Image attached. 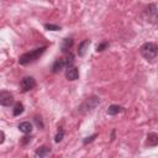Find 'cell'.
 I'll use <instances>...</instances> for the list:
<instances>
[{
    "label": "cell",
    "instance_id": "cell-2",
    "mask_svg": "<svg viewBox=\"0 0 158 158\" xmlns=\"http://www.w3.org/2000/svg\"><path fill=\"white\" fill-rule=\"evenodd\" d=\"M139 51L143 58H146L147 60H153L158 54V46L152 42H146L141 46Z\"/></svg>",
    "mask_w": 158,
    "mask_h": 158
},
{
    "label": "cell",
    "instance_id": "cell-14",
    "mask_svg": "<svg viewBox=\"0 0 158 158\" xmlns=\"http://www.w3.org/2000/svg\"><path fill=\"white\" fill-rule=\"evenodd\" d=\"M22 112H23V105H22L21 102H17V104L15 105L14 110H12V115H14V116H19V115H21Z\"/></svg>",
    "mask_w": 158,
    "mask_h": 158
},
{
    "label": "cell",
    "instance_id": "cell-20",
    "mask_svg": "<svg viewBox=\"0 0 158 158\" xmlns=\"http://www.w3.org/2000/svg\"><path fill=\"white\" fill-rule=\"evenodd\" d=\"M96 136H98V135L95 133V135H93V136H90V137H86V138L84 139V143L86 144V143H89V142H91V141H93V139H94V138H95Z\"/></svg>",
    "mask_w": 158,
    "mask_h": 158
},
{
    "label": "cell",
    "instance_id": "cell-11",
    "mask_svg": "<svg viewBox=\"0 0 158 158\" xmlns=\"http://www.w3.org/2000/svg\"><path fill=\"white\" fill-rule=\"evenodd\" d=\"M49 153H51V148L47 147V146H41V147L36 151V156H37L38 158H44V157H47Z\"/></svg>",
    "mask_w": 158,
    "mask_h": 158
},
{
    "label": "cell",
    "instance_id": "cell-7",
    "mask_svg": "<svg viewBox=\"0 0 158 158\" xmlns=\"http://www.w3.org/2000/svg\"><path fill=\"white\" fill-rule=\"evenodd\" d=\"M78 77H79V72H78V69L74 65H70V67L65 68V78L68 80H72V81L77 80Z\"/></svg>",
    "mask_w": 158,
    "mask_h": 158
},
{
    "label": "cell",
    "instance_id": "cell-12",
    "mask_svg": "<svg viewBox=\"0 0 158 158\" xmlns=\"http://www.w3.org/2000/svg\"><path fill=\"white\" fill-rule=\"evenodd\" d=\"M72 46H73V40L72 38H64L62 44H60V49L63 53H67L72 48Z\"/></svg>",
    "mask_w": 158,
    "mask_h": 158
},
{
    "label": "cell",
    "instance_id": "cell-9",
    "mask_svg": "<svg viewBox=\"0 0 158 158\" xmlns=\"http://www.w3.org/2000/svg\"><path fill=\"white\" fill-rule=\"evenodd\" d=\"M89 44H90V41H89V40H84L83 42L79 43V47H78V56H79V57H84V56H85Z\"/></svg>",
    "mask_w": 158,
    "mask_h": 158
},
{
    "label": "cell",
    "instance_id": "cell-6",
    "mask_svg": "<svg viewBox=\"0 0 158 158\" xmlns=\"http://www.w3.org/2000/svg\"><path fill=\"white\" fill-rule=\"evenodd\" d=\"M12 102H14V96H12V94H10L9 91H5V90H2L1 93H0V104L2 105V106H11L12 105Z\"/></svg>",
    "mask_w": 158,
    "mask_h": 158
},
{
    "label": "cell",
    "instance_id": "cell-17",
    "mask_svg": "<svg viewBox=\"0 0 158 158\" xmlns=\"http://www.w3.org/2000/svg\"><path fill=\"white\" fill-rule=\"evenodd\" d=\"M107 46H109V43H107V42H102V43H100V44L96 47V51H98V52H101V51H104Z\"/></svg>",
    "mask_w": 158,
    "mask_h": 158
},
{
    "label": "cell",
    "instance_id": "cell-3",
    "mask_svg": "<svg viewBox=\"0 0 158 158\" xmlns=\"http://www.w3.org/2000/svg\"><path fill=\"white\" fill-rule=\"evenodd\" d=\"M143 17L152 23H158V10L154 4L148 5L144 10H143Z\"/></svg>",
    "mask_w": 158,
    "mask_h": 158
},
{
    "label": "cell",
    "instance_id": "cell-16",
    "mask_svg": "<svg viewBox=\"0 0 158 158\" xmlns=\"http://www.w3.org/2000/svg\"><path fill=\"white\" fill-rule=\"evenodd\" d=\"M44 27H46L47 30H51V31H58V30H60V26L52 25V23H46V25H44Z\"/></svg>",
    "mask_w": 158,
    "mask_h": 158
},
{
    "label": "cell",
    "instance_id": "cell-19",
    "mask_svg": "<svg viewBox=\"0 0 158 158\" xmlns=\"http://www.w3.org/2000/svg\"><path fill=\"white\" fill-rule=\"evenodd\" d=\"M31 138H32L31 136H25V137H22V141H21L22 144H26L27 142H31Z\"/></svg>",
    "mask_w": 158,
    "mask_h": 158
},
{
    "label": "cell",
    "instance_id": "cell-18",
    "mask_svg": "<svg viewBox=\"0 0 158 158\" xmlns=\"http://www.w3.org/2000/svg\"><path fill=\"white\" fill-rule=\"evenodd\" d=\"M35 122H36V125L38 126V127H43V123H42V120H41V117H38V116H36L35 117Z\"/></svg>",
    "mask_w": 158,
    "mask_h": 158
},
{
    "label": "cell",
    "instance_id": "cell-15",
    "mask_svg": "<svg viewBox=\"0 0 158 158\" xmlns=\"http://www.w3.org/2000/svg\"><path fill=\"white\" fill-rule=\"evenodd\" d=\"M63 137H64V130H63V128H59V131L57 132V135H56V137H54V141L58 143V142H60V141L63 139Z\"/></svg>",
    "mask_w": 158,
    "mask_h": 158
},
{
    "label": "cell",
    "instance_id": "cell-13",
    "mask_svg": "<svg viewBox=\"0 0 158 158\" xmlns=\"http://www.w3.org/2000/svg\"><path fill=\"white\" fill-rule=\"evenodd\" d=\"M122 111H123V109H122L121 106H118V105H111V106L107 109V114H109L110 116L117 115V114H120V112H122Z\"/></svg>",
    "mask_w": 158,
    "mask_h": 158
},
{
    "label": "cell",
    "instance_id": "cell-8",
    "mask_svg": "<svg viewBox=\"0 0 158 158\" xmlns=\"http://www.w3.org/2000/svg\"><path fill=\"white\" fill-rule=\"evenodd\" d=\"M158 144V135L157 133H148L147 135V139H146V146L148 147H156Z\"/></svg>",
    "mask_w": 158,
    "mask_h": 158
},
{
    "label": "cell",
    "instance_id": "cell-5",
    "mask_svg": "<svg viewBox=\"0 0 158 158\" xmlns=\"http://www.w3.org/2000/svg\"><path fill=\"white\" fill-rule=\"evenodd\" d=\"M35 86H36V80L32 77H25V78H22V80H21V90L23 93L32 90Z\"/></svg>",
    "mask_w": 158,
    "mask_h": 158
},
{
    "label": "cell",
    "instance_id": "cell-10",
    "mask_svg": "<svg viewBox=\"0 0 158 158\" xmlns=\"http://www.w3.org/2000/svg\"><path fill=\"white\" fill-rule=\"evenodd\" d=\"M19 130H20L22 133L28 135V133H31V132H32V123H30L28 121L21 122V123L19 125Z\"/></svg>",
    "mask_w": 158,
    "mask_h": 158
},
{
    "label": "cell",
    "instance_id": "cell-21",
    "mask_svg": "<svg viewBox=\"0 0 158 158\" xmlns=\"http://www.w3.org/2000/svg\"><path fill=\"white\" fill-rule=\"evenodd\" d=\"M4 139H5V133H4V131H1V139H0V143H4Z\"/></svg>",
    "mask_w": 158,
    "mask_h": 158
},
{
    "label": "cell",
    "instance_id": "cell-1",
    "mask_svg": "<svg viewBox=\"0 0 158 158\" xmlns=\"http://www.w3.org/2000/svg\"><path fill=\"white\" fill-rule=\"evenodd\" d=\"M44 51H46V46H42V47H40V48H36V49H32V51H30V52H26V53H23V54L20 56L19 63L22 64V65H26V64H28V63H32V62H35L36 59H38V58L43 54Z\"/></svg>",
    "mask_w": 158,
    "mask_h": 158
},
{
    "label": "cell",
    "instance_id": "cell-4",
    "mask_svg": "<svg viewBox=\"0 0 158 158\" xmlns=\"http://www.w3.org/2000/svg\"><path fill=\"white\" fill-rule=\"evenodd\" d=\"M99 104H100V99L96 98V96H93V98H89V99L80 106V109H81V111H91V110H94Z\"/></svg>",
    "mask_w": 158,
    "mask_h": 158
}]
</instances>
